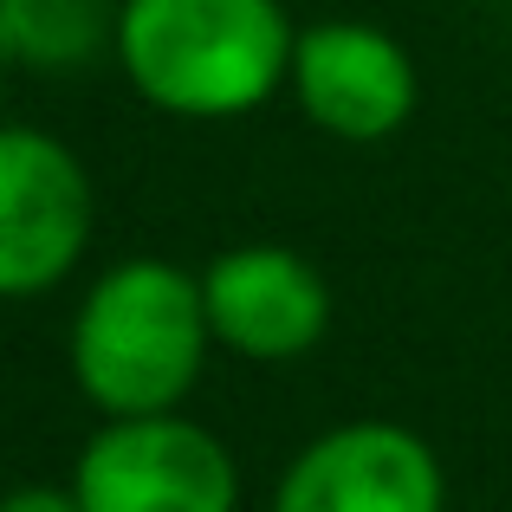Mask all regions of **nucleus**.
<instances>
[{
    "label": "nucleus",
    "mask_w": 512,
    "mask_h": 512,
    "mask_svg": "<svg viewBox=\"0 0 512 512\" xmlns=\"http://www.w3.org/2000/svg\"><path fill=\"white\" fill-rule=\"evenodd\" d=\"M286 91L305 111V124L325 130L331 143H389L396 130H409L422 104L409 46L370 20L299 26Z\"/></svg>",
    "instance_id": "39448f33"
},
{
    "label": "nucleus",
    "mask_w": 512,
    "mask_h": 512,
    "mask_svg": "<svg viewBox=\"0 0 512 512\" xmlns=\"http://www.w3.org/2000/svg\"><path fill=\"white\" fill-rule=\"evenodd\" d=\"M0 512H85V506H78L72 480H65V487H46V480H26V487L0 493Z\"/></svg>",
    "instance_id": "1a4fd4ad"
},
{
    "label": "nucleus",
    "mask_w": 512,
    "mask_h": 512,
    "mask_svg": "<svg viewBox=\"0 0 512 512\" xmlns=\"http://www.w3.org/2000/svg\"><path fill=\"white\" fill-rule=\"evenodd\" d=\"M0 33L26 72H85L111 52L117 0H0Z\"/></svg>",
    "instance_id": "6e6552de"
},
{
    "label": "nucleus",
    "mask_w": 512,
    "mask_h": 512,
    "mask_svg": "<svg viewBox=\"0 0 512 512\" xmlns=\"http://www.w3.org/2000/svg\"><path fill=\"white\" fill-rule=\"evenodd\" d=\"M72 493L85 512H240V467L182 409L117 415L78 448Z\"/></svg>",
    "instance_id": "7ed1b4c3"
},
{
    "label": "nucleus",
    "mask_w": 512,
    "mask_h": 512,
    "mask_svg": "<svg viewBox=\"0 0 512 512\" xmlns=\"http://www.w3.org/2000/svg\"><path fill=\"white\" fill-rule=\"evenodd\" d=\"M98 227V188L52 130L0 124V299H39L78 273Z\"/></svg>",
    "instance_id": "20e7f679"
},
{
    "label": "nucleus",
    "mask_w": 512,
    "mask_h": 512,
    "mask_svg": "<svg viewBox=\"0 0 512 512\" xmlns=\"http://www.w3.org/2000/svg\"><path fill=\"white\" fill-rule=\"evenodd\" d=\"M273 512H448V474L415 428L370 415L305 441L273 487Z\"/></svg>",
    "instance_id": "0eeeda50"
},
{
    "label": "nucleus",
    "mask_w": 512,
    "mask_h": 512,
    "mask_svg": "<svg viewBox=\"0 0 512 512\" xmlns=\"http://www.w3.org/2000/svg\"><path fill=\"white\" fill-rule=\"evenodd\" d=\"M292 39L279 0H117L111 59L150 111L227 124L286 91Z\"/></svg>",
    "instance_id": "f257e3e1"
},
{
    "label": "nucleus",
    "mask_w": 512,
    "mask_h": 512,
    "mask_svg": "<svg viewBox=\"0 0 512 512\" xmlns=\"http://www.w3.org/2000/svg\"><path fill=\"white\" fill-rule=\"evenodd\" d=\"M201 305L221 350L247 363H292L325 344L331 286L312 253L286 240H240L201 266Z\"/></svg>",
    "instance_id": "423d86ee"
},
{
    "label": "nucleus",
    "mask_w": 512,
    "mask_h": 512,
    "mask_svg": "<svg viewBox=\"0 0 512 512\" xmlns=\"http://www.w3.org/2000/svg\"><path fill=\"white\" fill-rule=\"evenodd\" d=\"M208 350L214 331L201 305V273L156 260V253L104 266L65 331L72 383L104 422L182 409L208 370Z\"/></svg>",
    "instance_id": "f03ea898"
}]
</instances>
